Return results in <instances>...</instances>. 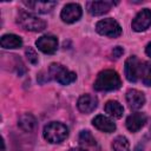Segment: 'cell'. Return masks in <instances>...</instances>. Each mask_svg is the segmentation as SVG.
<instances>
[{
	"label": "cell",
	"instance_id": "obj_22",
	"mask_svg": "<svg viewBox=\"0 0 151 151\" xmlns=\"http://www.w3.org/2000/svg\"><path fill=\"white\" fill-rule=\"evenodd\" d=\"M26 57H27V59H28L29 63H32V64H37L38 63V54L35 53V51L33 48L28 47L26 50Z\"/></svg>",
	"mask_w": 151,
	"mask_h": 151
},
{
	"label": "cell",
	"instance_id": "obj_5",
	"mask_svg": "<svg viewBox=\"0 0 151 151\" xmlns=\"http://www.w3.org/2000/svg\"><path fill=\"white\" fill-rule=\"evenodd\" d=\"M96 31L99 34L106 35L110 38H117L122 34L120 25L112 18H107V19H103L98 21L96 25Z\"/></svg>",
	"mask_w": 151,
	"mask_h": 151
},
{
	"label": "cell",
	"instance_id": "obj_7",
	"mask_svg": "<svg viewBox=\"0 0 151 151\" xmlns=\"http://www.w3.org/2000/svg\"><path fill=\"white\" fill-rule=\"evenodd\" d=\"M81 17V7L78 4H67L60 13V18L66 24L76 22Z\"/></svg>",
	"mask_w": 151,
	"mask_h": 151
},
{
	"label": "cell",
	"instance_id": "obj_21",
	"mask_svg": "<svg viewBox=\"0 0 151 151\" xmlns=\"http://www.w3.org/2000/svg\"><path fill=\"white\" fill-rule=\"evenodd\" d=\"M113 151H130V143L124 136H118L112 142Z\"/></svg>",
	"mask_w": 151,
	"mask_h": 151
},
{
	"label": "cell",
	"instance_id": "obj_10",
	"mask_svg": "<svg viewBox=\"0 0 151 151\" xmlns=\"http://www.w3.org/2000/svg\"><path fill=\"white\" fill-rule=\"evenodd\" d=\"M126 101H127L130 109L138 110L145 104V96L143 92H140L136 88H131L126 92Z\"/></svg>",
	"mask_w": 151,
	"mask_h": 151
},
{
	"label": "cell",
	"instance_id": "obj_2",
	"mask_svg": "<svg viewBox=\"0 0 151 151\" xmlns=\"http://www.w3.org/2000/svg\"><path fill=\"white\" fill-rule=\"evenodd\" d=\"M68 136V129L66 125L58 123V122H52L47 124L44 127V138L52 143V144H58L64 142Z\"/></svg>",
	"mask_w": 151,
	"mask_h": 151
},
{
	"label": "cell",
	"instance_id": "obj_16",
	"mask_svg": "<svg viewBox=\"0 0 151 151\" xmlns=\"http://www.w3.org/2000/svg\"><path fill=\"white\" fill-rule=\"evenodd\" d=\"M18 126L25 132H31L37 126V119L31 113H24L18 119Z\"/></svg>",
	"mask_w": 151,
	"mask_h": 151
},
{
	"label": "cell",
	"instance_id": "obj_3",
	"mask_svg": "<svg viewBox=\"0 0 151 151\" xmlns=\"http://www.w3.org/2000/svg\"><path fill=\"white\" fill-rule=\"evenodd\" d=\"M17 24L21 28L26 31H32V32H40L46 27V22L42 19L24 11L19 12L17 17Z\"/></svg>",
	"mask_w": 151,
	"mask_h": 151
},
{
	"label": "cell",
	"instance_id": "obj_20",
	"mask_svg": "<svg viewBox=\"0 0 151 151\" xmlns=\"http://www.w3.org/2000/svg\"><path fill=\"white\" fill-rule=\"evenodd\" d=\"M140 78H142V81L144 85L151 86V63H149V61L142 63Z\"/></svg>",
	"mask_w": 151,
	"mask_h": 151
},
{
	"label": "cell",
	"instance_id": "obj_17",
	"mask_svg": "<svg viewBox=\"0 0 151 151\" xmlns=\"http://www.w3.org/2000/svg\"><path fill=\"white\" fill-rule=\"evenodd\" d=\"M0 45L4 48H19L22 45V40L17 34H5L0 39Z\"/></svg>",
	"mask_w": 151,
	"mask_h": 151
},
{
	"label": "cell",
	"instance_id": "obj_4",
	"mask_svg": "<svg viewBox=\"0 0 151 151\" xmlns=\"http://www.w3.org/2000/svg\"><path fill=\"white\" fill-rule=\"evenodd\" d=\"M48 72H50V76L53 79H55L61 85H68V84L73 83L76 80V78H77V76H76L74 72L68 71L63 65L57 64V63L51 64Z\"/></svg>",
	"mask_w": 151,
	"mask_h": 151
},
{
	"label": "cell",
	"instance_id": "obj_6",
	"mask_svg": "<svg viewBox=\"0 0 151 151\" xmlns=\"http://www.w3.org/2000/svg\"><path fill=\"white\" fill-rule=\"evenodd\" d=\"M140 67H142V63L134 55L129 57L125 61V67H124L126 79L131 83H136L138 78H140Z\"/></svg>",
	"mask_w": 151,
	"mask_h": 151
},
{
	"label": "cell",
	"instance_id": "obj_26",
	"mask_svg": "<svg viewBox=\"0 0 151 151\" xmlns=\"http://www.w3.org/2000/svg\"><path fill=\"white\" fill-rule=\"evenodd\" d=\"M1 144H2V149H1V151H5V142H4V139L1 140Z\"/></svg>",
	"mask_w": 151,
	"mask_h": 151
},
{
	"label": "cell",
	"instance_id": "obj_9",
	"mask_svg": "<svg viewBox=\"0 0 151 151\" xmlns=\"http://www.w3.org/2000/svg\"><path fill=\"white\" fill-rule=\"evenodd\" d=\"M35 45L41 52L47 53V54H52L57 51L58 40L53 35H42L37 40Z\"/></svg>",
	"mask_w": 151,
	"mask_h": 151
},
{
	"label": "cell",
	"instance_id": "obj_15",
	"mask_svg": "<svg viewBox=\"0 0 151 151\" xmlns=\"http://www.w3.org/2000/svg\"><path fill=\"white\" fill-rule=\"evenodd\" d=\"M22 4L39 13H48L57 6L55 1H22Z\"/></svg>",
	"mask_w": 151,
	"mask_h": 151
},
{
	"label": "cell",
	"instance_id": "obj_25",
	"mask_svg": "<svg viewBox=\"0 0 151 151\" xmlns=\"http://www.w3.org/2000/svg\"><path fill=\"white\" fill-rule=\"evenodd\" d=\"M68 151H86V150H84L81 147H76V149H70Z\"/></svg>",
	"mask_w": 151,
	"mask_h": 151
},
{
	"label": "cell",
	"instance_id": "obj_23",
	"mask_svg": "<svg viewBox=\"0 0 151 151\" xmlns=\"http://www.w3.org/2000/svg\"><path fill=\"white\" fill-rule=\"evenodd\" d=\"M123 53H124V50H123V47H120V46H116V47L112 50V57H113L114 59L120 58V57L123 55Z\"/></svg>",
	"mask_w": 151,
	"mask_h": 151
},
{
	"label": "cell",
	"instance_id": "obj_14",
	"mask_svg": "<svg viewBox=\"0 0 151 151\" xmlns=\"http://www.w3.org/2000/svg\"><path fill=\"white\" fill-rule=\"evenodd\" d=\"M92 124L94 127H97L98 130L106 132V133H111L116 130V124L110 118H107L106 116H103V114L96 116L92 120Z\"/></svg>",
	"mask_w": 151,
	"mask_h": 151
},
{
	"label": "cell",
	"instance_id": "obj_11",
	"mask_svg": "<svg viewBox=\"0 0 151 151\" xmlns=\"http://www.w3.org/2000/svg\"><path fill=\"white\" fill-rule=\"evenodd\" d=\"M77 106L80 112L83 113H90L94 111V109L98 106V99L94 96L91 94H83L77 103Z\"/></svg>",
	"mask_w": 151,
	"mask_h": 151
},
{
	"label": "cell",
	"instance_id": "obj_24",
	"mask_svg": "<svg viewBox=\"0 0 151 151\" xmlns=\"http://www.w3.org/2000/svg\"><path fill=\"white\" fill-rule=\"evenodd\" d=\"M145 52H146V54L151 58V42L147 44V46H146V48H145Z\"/></svg>",
	"mask_w": 151,
	"mask_h": 151
},
{
	"label": "cell",
	"instance_id": "obj_13",
	"mask_svg": "<svg viewBox=\"0 0 151 151\" xmlns=\"http://www.w3.org/2000/svg\"><path fill=\"white\" fill-rule=\"evenodd\" d=\"M114 5L112 1H90L87 2V11L92 15H103L107 13Z\"/></svg>",
	"mask_w": 151,
	"mask_h": 151
},
{
	"label": "cell",
	"instance_id": "obj_1",
	"mask_svg": "<svg viewBox=\"0 0 151 151\" xmlns=\"http://www.w3.org/2000/svg\"><path fill=\"white\" fill-rule=\"evenodd\" d=\"M122 85L119 74L113 70H104L94 80L93 88L96 91H114L118 90Z\"/></svg>",
	"mask_w": 151,
	"mask_h": 151
},
{
	"label": "cell",
	"instance_id": "obj_12",
	"mask_svg": "<svg viewBox=\"0 0 151 151\" xmlns=\"http://www.w3.org/2000/svg\"><path fill=\"white\" fill-rule=\"evenodd\" d=\"M145 123H146V116L140 112L132 113L126 118V127L131 132L139 131L144 126Z\"/></svg>",
	"mask_w": 151,
	"mask_h": 151
},
{
	"label": "cell",
	"instance_id": "obj_18",
	"mask_svg": "<svg viewBox=\"0 0 151 151\" xmlns=\"http://www.w3.org/2000/svg\"><path fill=\"white\" fill-rule=\"evenodd\" d=\"M79 144H80L81 149H84L86 151H93V149L97 147V142L88 131H81L80 132Z\"/></svg>",
	"mask_w": 151,
	"mask_h": 151
},
{
	"label": "cell",
	"instance_id": "obj_19",
	"mask_svg": "<svg viewBox=\"0 0 151 151\" xmlns=\"http://www.w3.org/2000/svg\"><path fill=\"white\" fill-rule=\"evenodd\" d=\"M105 112L109 113L111 117L114 118H120L123 116L124 109L123 106L117 101V100H109L105 104Z\"/></svg>",
	"mask_w": 151,
	"mask_h": 151
},
{
	"label": "cell",
	"instance_id": "obj_8",
	"mask_svg": "<svg viewBox=\"0 0 151 151\" xmlns=\"http://www.w3.org/2000/svg\"><path fill=\"white\" fill-rule=\"evenodd\" d=\"M132 28L136 32H142L145 31L146 28L150 27L151 25V9L144 8L142 9L132 20Z\"/></svg>",
	"mask_w": 151,
	"mask_h": 151
},
{
	"label": "cell",
	"instance_id": "obj_27",
	"mask_svg": "<svg viewBox=\"0 0 151 151\" xmlns=\"http://www.w3.org/2000/svg\"><path fill=\"white\" fill-rule=\"evenodd\" d=\"M149 134H150V138H151V124H150V127H149Z\"/></svg>",
	"mask_w": 151,
	"mask_h": 151
}]
</instances>
